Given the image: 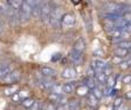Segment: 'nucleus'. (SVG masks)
<instances>
[{"label":"nucleus","instance_id":"1","mask_svg":"<svg viewBox=\"0 0 131 110\" xmlns=\"http://www.w3.org/2000/svg\"><path fill=\"white\" fill-rule=\"evenodd\" d=\"M105 14H111V15H116V16H122L124 14L123 10V5L116 4V2H106L102 7Z\"/></svg>","mask_w":131,"mask_h":110},{"label":"nucleus","instance_id":"2","mask_svg":"<svg viewBox=\"0 0 131 110\" xmlns=\"http://www.w3.org/2000/svg\"><path fill=\"white\" fill-rule=\"evenodd\" d=\"M63 16V11H62L61 8H54L52 10L50 15V18H48V24L53 28H58L60 24H61V18Z\"/></svg>","mask_w":131,"mask_h":110},{"label":"nucleus","instance_id":"3","mask_svg":"<svg viewBox=\"0 0 131 110\" xmlns=\"http://www.w3.org/2000/svg\"><path fill=\"white\" fill-rule=\"evenodd\" d=\"M30 16H31V6L27 1H23L22 6H21L20 10H18V20H20V23L28 22Z\"/></svg>","mask_w":131,"mask_h":110},{"label":"nucleus","instance_id":"4","mask_svg":"<svg viewBox=\"0 0 131 110\" xmlns=\"http://www.w3.org/2000/svg\"><path fill=\"white\" fill-rule=\"evenodd\" d=\"M53 9H54V6H53L52 2L44 1L43 6H41V10H40V18L44 23H48V18H50V15Z\"/></svg>","mask_w":131,"mask_h":110},{"label":"nucleus","instance_id":"5","mask_svg":"<svg viewBox=\"0 0 131 110\" xmlns=\"http://www.w3.org/2000/svg\"><path fill=\"white\" fill-rule=\"evenodd\" d=\"M21 78V71L20 70H13L12 72H9L5 78H2V83L4 84H8V85H13V84L17 83Z\"/></svg>","mask_w":131,"mask_h":110},{"label":"nucleus","instance_id":"6","mask_svg":"<svg viewBox=\"0 0 131 110\" xmlns=\"http://www.w3.org/2000/svg\"><path fill=\"white\" fill-rule=\"evenodd\" d=\"M91 67L93 68V70L95 71V74H98V72H102L106 68H108V63H107L105 60H102V58L95 57V58H93Z\"/></svg>","mask_w":131,"mask_h":110},{"label":"nucleus","instance_id":"7","mask_svg":"<svg viewBox=\"0 0 131 110\" xmlns=\"http://www.w3.org/2000/svg\"><path fill=\"white\" fill-rule=\"evenodd\" d=\"M69 58L75 65H81L83 64V54L78 53L77 51H75L72 48V51L69 53Z\"/></svg>","mask_w":131,"mask_h":110},{"label":"nucleus","instance_id":"8","mask_svg":"<svg viewBox=\"0 0 131 110\" xmlns=\"http://www.w3.org/2000/svg\"><path fill=\"white\" fill-rule=\"evenodd\" d=\"M44 1L43 0H35L34 4L31 6V15L34 17H40V10H41V6H43Z\"/></svg>","mask_w":131,"mask_h":110},{"label":"nucleus","instance_id":"9","mask_svg":"<svg viewBox=\"0 0 131 110\" xmlns=\"http://www.w3.org/2000/svg\"><path fill=\"white\" fill-rule=\"evenodd\" d=\"M75 22H76V18H75V16L72 15V14H63V16H62L61 18V24L63 25L66 28H70L72 27V25L75 24Z\"/></svg>","mask_w":131,"mask_h":110},{"label":"nucleus","instance_id":"10","mask_svg":"<svg viewBox=\"0 0 131 110\" xmlns=\"http://www.w3.org/2000/svg\"><path fill=\"white\" fill-rule=\"evenodd\" d=\"M74 50L77 51L78 53H82V54H83L84 51L86 50V43H85V40H84V38H78L76 41H75Z\"/></svg>","mask_w":131,"mask_h":110},{"label":"nucleus","instance_id":"11","mask_svg":"<svg viewBox=\"0 0 131 110\" xmlns=\"http://www.w3.org/2000/svg\"><path fill=\"white\" fill-rule=\"evenodd\" d=\"M40 74L43 75L44 77L52 78V77H54L55 75H57V71H55L54 69H52V68H50V67H43V68H40Z\"/></svg>","mask_w":131,"mask_h":110},{"label":"nucleus","instance_id":"12","mask_svg":"<svg viewBox=\"0 0 131 110\" xmlns=\"http://www.w3.org/2000/svg\"><path fill=\"white\" fill-rule=\"evenodd\" d=\"M76 70L74 69V68H66V69L62 71L61 76L63 77L66 79H72L76 77Z\"/></svg>","mask_w":131,"mask_h":110},{"label":"nucleus","instance_id":"13","mask_svg":"<svg viewBox=\"0 0 131 110\" xmlns=\"http://www.w3.org/2000/svg\"><path fill=\"white\" fill-rule=\"evenodd\" d=\"M12 71H13V67L10 64H2V67L0 68V79L5 78Z\"/></svg>","mask_w":131,"mask_h":110},{"label":"nucleus","instance_id":"14","mask_svg":"<svg viewBox=\"0 0 131 110\" xmlns=\"http://www.w3.org/2000/svg\"><path fill=\"white\" fill-rule=\"evenodd\" d=\"M84 85L89 88V90H93L94 87L98 86V81L95 78H90V77H86L85 80H84Z\"/></svg>","mask_w":131,"mask_h":110},{"label":"nucleus","instance_id":"15","mask_svg":"<svg viewBox=\"0 0 131 110\" xmlns=\"http://www.w3.org/2000/svg\"><path fill=\"white\" fill-rule=\"evenodd\" d=\"M24 0H7V6L12 7L15 10H20L21 6H22Z\"/></svg>","mask_w":131,"mask_h":110},{"label":"nucleus","instance_id":"16","mask_svg":"<svg viewBox=\"0 0 131 110\" xmlns=\"http://www.w3.org/2000/svg\"><path fill=\"white\" fill-rule=\"evenodd\" d=\"M17 91H18V86L17 85H12V86H9V87L5 88L4 94L6 95V96H13L14 94L17 93Z\"/></svg>","mask_w":131,"mask_h":110},{"label":"nucleus","instance_id":"17","mask_svg":"<svg viewBox=\"0 0 131 110\" xmlns=\"http://www.w3.org/2000/svg\"><path fill=\"white\" fill-rule=\"evenodd\" d=\"M104 27L106 30H108V32L112 31V30H114V29H116L115 22H114L113 20H111V18H106V17H104Z\"/></svg>","mask_w":131,"mask_h":110},{"label":"nucleus","instance_id":"18","mask_svg":"<svg viewBox=\"0 0 131 110\" xmlns=\"http://www.w3.org/2000/svg\"><path fill=\"white\" fill-rule=\"evenodd\" d=\"M66 97L64 94H57V93H50V95H48V99L51 100V101L53 102H57V103H59L61 100H63Z\"/></svg>","mask_w":131,"mask_h":110},{"label":"nucleus","instance_id":"19","mask_svg":"<svg viewBox=\"0 0 131 110\" xmlns=\"http://www.w3.org/2000/svg\"><path fill=\"white\" fill-rule=\"evenodd\" d=\"M88 103L90 104L91 107H97L98 103H99V100L94 96V94H93L92 92L88 94Z\"/></svg>","mask_w":131,"mask_h":110},{"label":"nucleus","instance_id":"20","mask_svg":"<svg viewBox=\"0 0 131 110\" xmlns=\"http://www.w3.org/2000/svg\"><path fill=\"white\" fill-rule=\"evenodd\" d=\"M114 54L116 56H120V57H125V56H128L129 54V51L128 50H124V48H120V47H116L115 51H114Z\"/></svg>","mask_w":131,"mask_h":110},{"label":"nucleus","instance_id":"21","mask_svg":"<svg viewBox=\"0 0 131 110\" xmlns=\"http://www.w3.org/2000/svg\"><path fill=\"white\" fill-rule=\"evenodd\" d=\"M62 88H63V93L70 94V93H72L75 91V85L71 81V83H67V84H64V85H62Z\"/></svg>","mask_w":131,"mask_h":110},{"label":"nucleus","instance_id":"22","mask_svg":"<svg viewBox=\"0 0 131 110\" xmlns=\"http://www.w3.org/2000/svg\"><path fill=\"white\" fill-rule=\"evenodd\" d=\"M95 79H97V81L99 84H104V85H106V80H107V76L104 74V71L102 72H98V74H95Z\"/></svg>","mask_w":131,"mask_h":110},{"label":"nucleus","instance_id":"23","mask_svg":"<svg viewBox=\"0 0 131 110\" xmlns=\"http://www.w3.org/2000/svg\"><path fill=\"white\" fill-rule=\"evenodd\" d=\"M79 102L77 100H70L68 102V110H79Z\"/></svg>","mask_w":131,"mask_h":110},{"label":"nucleus","instance_id":"24","mask_svg":"<svg viewBox=\"0 0 131 110\" xmlns=\"http://www.w3.org/2000/svg\"><path fill=\"white\" fill-rule=\"evenodd\" d=\"M116 46L120 48H124V50L129 51L131 48V40H127V39H125V40H122V41H120V43H117Z\"/></svg>","mask_w":131,"mask_h":110},{"label":"nucleus","instance_id":"25","mask_svg":"<svg viewBox=\"0 0 131 110\" xmlns=\"http://www.w3.org/2000/svg\"><path fill=\"white\" fill-rule=\"evenodd\" d=\"M92 93L94 94V96L97 97L98 100L102 99V96H104V92H102V90L99 87V86H97V87H94L92 90Z\"/></svg>","mask_w":131,"mask_h":110},{"label":"nucleus","instance_id":"26","mask_svg":"<svg viewBox=\"0 0 131 110\" xmlns=\"http://www.w3.org/2000/svg\"><path fill=\"white\" fill-rule=\"evenodd\" d=\"M34 103H35V100L31 99V97H27V99L22 100V106L24 107V108H28V109H29Z\"/></svg>","mask_w":131,"mask_h":110},{"label":"nucleus","instance_id":"27","mask_svg":"<svg viewBox=\"0 0 131 110\" xmlns=\"http://www.w3.org/2000/svg\"><path fill=\"white\" fill-rule=\"evenodd\" d=\"M123 104V97H121V96H118V97H116L115 100H114V102H113V109H118Z\"/></svg>","mask_w":131,"mask_h":110},{"label":"nucleus","instance_id":"28","mask_svg":"<svg viewBox=\"0 0 131 110\" xmlns=\"http://www.w3.org/2000/svg\"><path fill=\"white\" fill-rule=\"evenodd\" d=\"M115 78H114V76H109L107 77V80H106V86L107 87H111V88H114V86H115Z\"/></svg>","mask_w":131,"mask_h":110},{"label":"nucleus","instance_id":"29","mask_svg":"<svg viewBox=\"0 0 131 110\" xmlns=\"http://www.w3.org/2000/svg\"><path fill=\"white\" fill-rule=\"evenodd\" d=\"M52 93H57V94H64L63 93V88H62V85H58V84H54V86H53L52 91H51Z\"/></svg>","mask_w":131,"mask_h":110},{"label":"nucleus","instance_id":"30","mask_svg":"<svg viewBox=\"0 0 131 110\" xmlns=\"http://www.w3.org/2000/svg\"><path fill=\"white\" fill-rule=\"evenodd\" d=\"M77 93H78L79 95H86V94H89V88L83 84L82 86L77 87Z\"/></svg>","mask_w":131,"mask_h":110},{"label":"nucleus","instance_id":"31","mask_svg":"<svg viewBox=\"0 0 131 110\" xmlns=\"http://www.w3.org/2000/svg\"><path fill=\"white\" fill-rule=\"evenodd\" d=\"M86 77H90V78H94L95 77V71L93 70V68L91 67H88V69H86Z\"/></svg>","mask_w":131,"mask_h":110},{"label":"nucleus","instance_id":"32","mask_svg":"<svg viewBox=\"0 0 131 110\" xmlns=\"http://www.w3.org/2000/svg\"><path fill=\"white\" fill-rule=\"evenodd\" d=\"M122 62H123V58H122V57H120V56L114 55L113 57H112V63H113V64H117V65H120Z\"/></svg>","mask_w":131,"mask_h":110},{"label":"nucleus","instance_id":"33","mask_svg":"<svg viewBox=\"0 0 131 110\" xmlns=\"http://www.w3.org/2000/svg\"><path fill=\"white\" fill-rule=\"evenodd\" d=\"M21 100H22V97H21L20 93H16V94H14L13 96H12V101H13L14 103H17V102H20Z\"/></svg>","mask_w":131,"mask_h":110},{"label":"nucleus","instance_id":"34","mask_svg":"<svg viewBox=\"0 0 131 110\" xmlns=\"http://www.w3.org/2000/svg\"><path fill=\"white\" fill-rule=\"evenodd\" d=\"M40 107H41V104L38 101H35V103L30 107L29 110H40Z\"/></svg>","mask_w":131,"mask_h":110},{"label":"nucleus","instance_id":"35","mask_svg":"<svg viewBox=\"0 0 131 110\" xmlns=\"http://www.w3.org/2000/svg\"><path fill=\"white\" fill-rule=\"evenodd\" d=\"M122 83L123 84H131V75H125V76H123Z\"/></svg>","mask_w":131,"mask_h":110},{"label":"nucleus","instance_id":"36","mask_svg":"<svg viewBox=\"0 0 131 110\" xmlns=\"http://www.w3.org/2000/svg\"><path fill=\"white\" fill-rule=\"evenodd\" d=\"M44 110H57V106H54L53 103H46L44 106Z\"/></svg>","mask_w":131,"mask_h":110},{"label":"nucleus","instance_id":"37","mask_svg":"<svg viewBox=\"0 0 131 110\" xmlns=\"http://www.w3.org/2000/svg\"><path fill=\"white\" fill-rule=\"evenodd\" d=\"M84 22H85L86 28H88L89 31H90V30H91V20H90V17H89V16H85V15H84Z\"/></svg>","mask_w":131,"mask_h":110},{"label":"nucleus","instance_id":"38","mask_svg":"<svg viewBox=\"0 0 131 110\" xmlns=\"http://www.w3.org/2000/svg\"><path fill=\"white\" fill-rule=\"evenodd\" d=\"M120 68H121L122 70H127V69H129V65H128L127 61H123V62L120 64Z\"/></svg>","mask_w":131,"mask_h":110},{"label":"nucleus","instance_id":"39","mask_svg":"<svg viewBox=\"0 0 131 110\" xmlns=\"http://www.w3.org/2000/svg\"><path fill=\"white\" fill-rule=\"evenodd\" d=\"M57 110H68V104H58Z\"/></svg>","mask_w":131,"mask_h":110},{"label":"nucleus","instance_id":"40","mask_svg":"<svg viewBox=\"0 0 131 110\" xmlns=\"http://www.w3.org/2000/svg\"><path fill=\"white\" fill-rule=\"evenodd\" d=\"M94 55H97L99 58H101L105 54H104V52H102L101 50H97V51H94Z\"/></svg>","mask_w":131,"mask_h":110},{"label":"nucleus","instance_id":"41","mask_svg":"<svg viewBox=\"0 0 131 110\" xmlns=\"http://www.w3.org/2000/svg\"><path fill=\"white\" fill-rule=\"evenodd\" d=\"M60 57H61V54H60V53H57V54H54L52 56V61L53 62H55V61L60 60Z\"/></svg>","mask_w":131,"mask_h":110},{"label":"nucleus","instance_id":"42","mask_svg":"<svg viewBox=\"0 0 131 110\" xmlns=\"http://www.w3.org/2000/svg\"><path fill=\"white\" fill-rule=\"evenodd\" d=\"M125 99L129 100V101H131V91L127 92V94H125Z\"/></svg>","mask_w":131,"mask_h":110},{"label":"nucleus","instance_id":"43","mask_svg":"<svg viewBox=\"0 0 131 110\" xmlns=\"http://www.w3.org/2000/svg\"><path fill=\"white\" fill-rule=\"evenodd\" d=\"M118 110H129V107L125 106V104H122V106L118 108Z\"/></svg>","mask_w":131,"mask_h":110},{"label":"nucleus","instance_id":"44","mask_svg":"<svg viewBox=\"0 0 131 110\" xmlns=\"http://www.w3.org/2000/svg\"><path fill=\"white\" fill-rule=\"evenodd\" d=\"M127 63H128V65H129V68H131V57L127 61Z\"/></svg>","mask_w":131,"mask_h":110},{"label":"nucleus","instance_id":"45","mask_svg":"<svg viewBox=\"0 0 131 110\" xmlns=\"http://www.w3.org/2000/svg\"><path fill=\"white\" fill-rule=\"evenodd\" d=\"M1 33H2V27L0 25V34H1Z\"/></svg>","mask_w":131,"mask_h":110},{"label":"nucleus","instance_id":"46","mask_svg":"<svg viewBox=\"0 0 131 110\" xmlns=\"http://www.w3.org/2000/svg\"><path fill=\"white\" fill-rule=\"evenodd\" d=\"M16 110H24V109H21V108H17V109H16Z\"/></svg>","mask_w":131,"mask_h":110},{"label":"nucleus","instance_id":"47","mask_svg":"<svg viewBox=\"0 0 131 110\" xmlns=\"http://www.w3.org/2000/svg\"><path fill=\"white\" fill-rule=\"evenodd\" d=\"M2 67V64H1V63H0V68H1Z\"/></svg>","mask_w":131,"mask_h":110},{"label":"nucleus","instance_id":"48","mask_svg":"<svg viewBox=\"0 0 131 110\" xmlns=\"http://www.w3.org/2000/svg\"><path fill=\"white\" fill-rule=\"evenodd\" d=\"M130 52H131V48H130Z\"/></svg>","mask_w":131,"mask_h":110},{"label":"nucleus","instance_id":"49","mask_svg":"<svg viewBox=\"0 0 131 110\" xmlns=\"http://www.w3.org/2000/svg\"><path fill=\"white\" fill-rule=\"evenodd\" d=\"M104 1H105V0H104Z\"/></svg>","mask_w":131,"mask_h":110},{"label":"nucleus","instance_id":"50","mask_svg":"<svg viewBox=\"0 0 131 110\" xmlns=\"http://www.w3.org/2000/svg\"><path fill=\"white\" fill-rule=\"evenodd\" d=\"M130 110H131V109H130Z\"/></svg>","mask_w":131,"mask_h":110}]
</instances>
